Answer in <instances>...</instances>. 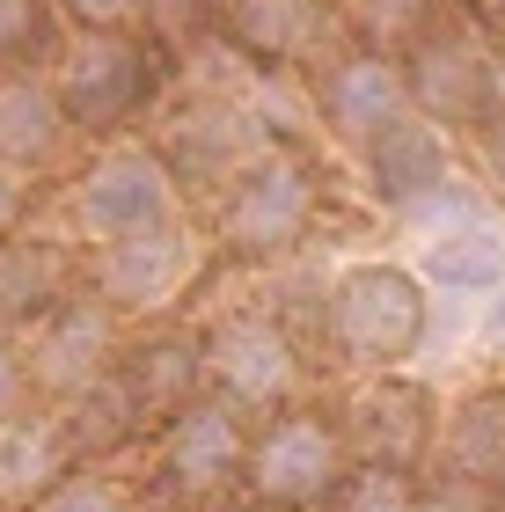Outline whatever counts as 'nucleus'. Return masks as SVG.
I'll use <instances>...</instances> for the list:
<instances>
[{
    "label": "nucleus",
    "instance_id": "1",
    "mask_svg": "<svg viewBox=\"0 0 505 512\" xmlns=\"http://www.w3.org/2000/svg\"><path fill=\"white\" fill-rule=\"evenodd\" d=\"M330 337L366 374L410 366L432 337V286L418 278V264H396V256H359V264H344L330 278Z\"/></svg>",
    "mask_w": 505,
    "mask_h": 512
},
{
    "label": "nucleus",
    "instance_id": "2",
    "mask_svg": "<svg viewBox=\"0 0 505 512\" xmlns=\"http://www.w3.org/2000/svg\"><path fill=\"white\" fill-rule=\"evenodd\" d=\"M74 227L88 242H103V249L183 227V191H176L169 154L140 147V139L103 147L96 161H88V176L74 183Z\"/></svg>",
    "mask_w": 505,
    "mask_h": 512
},
{
    "label": "nucleus",
    "instance_id": "3",
    "mask_svg": "<svg viewBox=\"0 0 505 512\" xmlns=\"http://www.w3.org/2000/svg\"><path fill=\"white\" fill-rule=\"evenodd\" d=\"M418 278L447 300H491L505 286V220L476 191L454 183L447 198H432L418 220Z\"/></svg>",
    "mask_w": 505,
    "mask_h": 512
},
{
    "label": "nucleus",
    "instance_id": "4",
    "mask_svg": "<svg viewBox=\"0 0 505 512\" xmlns=\"http://www.w3.org/2000/svg\"><path fill=\"white\" fill-rule=\"evenodd\" d=\"M410 103L432 125H491L498 118V59L469 30H425L403 59Z\"/></svg>",
    "mask_w": 505,
    "mask_h": 512
},
{
    "label": "nucleus",
    "instance_id": "5",
    "mask_svg": "<svg viewBox=\"0 0 505 512\" xmlns=\"http://www.w3.org/2000/svg\"><path fill=\"white\" fill-rule=\"evenodd\" d=\"M308 213H315V183L293 154L279 147H257L227 176V205H220V227L227 242L242 249H286L308 235Z\"/></svg>",
    "mask_w": 505,
    "mask_h": 512
},
{
    "label": "nucleus",
    "instance_id": "6",
    "mask_svg": "<svg viewBox=\"0 0 505 512\" xmlns=\"http://www.w3.org/2000/svg\"><path fill=\"white\" fill-rule=\"evenodd\" d=\"M359 154H366V191L396 220H418L432 198L454 191V139H447V125L418 118V110H410L403 125H388L374 147H359Z\"/></svg>",
    "mask_w": 505,
    "mask_h": 512
},
{
    "label": "nucleus",
    "instance_id": "7",
    "mask_svg": "<svg viewBox=\"0 0 505 512\" xmlns=\"http://www.w3.org/2000/svg\"><path fill=\"white\" fill-rule=\"evenodd\" d=\"M337 476H344V432L315 410L279 417V425L249 447V491L264 505H308V498H323Z\"/></svg>",
    "mask_w": 505,
    "mask_h": 512
},
{
    "label": "nucleus",
    "instance_id": "8",
    "mask_svg": "<svg viewBox=\"0 0 505 512\" xmlns=\"http://www.w3.org/2000/svg\"><path fill=\"white\" fill-rule=\"evenodd\" d=\"M118 308H103V300H66L37 322L30 337V388L44 395H88L103 374H110V352H118Z\"/></svg>",
    "mask_w": 505,
    "mask_h": 512
},
{
    "label": "nucleus",
    "instance_id": "9",
    "mask_svg": "<svg viewBox=\"0 0 505 512\" xmlns=\"http://www.w3.org/2000/svg\"><path fill=\"white\" fill-rule=\"evenodd\" d=\"M205 374L220 381L227 403H286L293 381H301V359H293V337L264 315H235L205 337Z\"/></svg>",
    "mask_w": 505,
    "mask_h": 512
},
{
    "label": "nucleus",
    "instance_id": "10",
    "mask_svg": "<svg viewBox=\"0 0 505 512\" xmlns=\"http://www.w3.org/2000/svg\"><path fill=\"white\" fill-rule=\"evenodd\" d=\"M52 88H59V103H66L74 125H110L140 96V52H132L125 30H81L66 44Z\"/></svg>",
    "mask_w": 505,
    "mask_h": 512
},
{
    "label": "nucleus",
    "instance_id": "11",
    "mask_svg": "<svg viewBox=\"0 0 505 512\" xmlns=\"http://www.w3.org/2000/svg\"><path fill=\"white\" fill-rule=\"evenodd\" d=\"M410 110H418L410 103V74H403V59H388V52H352V59H337L330 81H323V118H330L337 139H352V147H374Z\"/></svg>",
    "mask_w": 505,
    "mask_h": 512
},
{
    "label": "nucleus",
    "instance_id": "12",
    "mask_svg": "<svg viewBox=\"0 0 505 512\" xmlns=\"http://www.w3.org/2000/svg\"><path fill=\"white\" fill-rule=\"evenodd\" d=\"M352 447H359V461H381V469H418L440 447V410H432V395L418 381L381 374L352 403Z\"/></svg>",
    "mask_w": 505,
    "mask_h": 512
},
{
    "label": "nucleus",
    "instance_id": "13",
    "mask_svg": "<svg viewBox=\"0 0 505 512\" xmlns=\"http://www.w3.org/2000/svg\"><path fill=\"white\" fill-rule=\"evenodd\" d=\"M191 264H198L191 227H169V235H140V242L103 249V264H96V293H103V308L147 315V308H162V300H176V293H183Z\"/></svg>",
    "mask_w": 505,
    "mask_h": 512
},
{
    "label": "nucleus",
    "instance_id": "14",
    "mask_svg": "<svg viewBox=\"0 0 505 512\" xmlns=\"http://www.w3.org/2000/svg\"><path fill=\"white\" fill-rule=\"evenodd\" d=\"M169 476L183 483V491H220L235 469H249V439H242V417L235 403H183L176 410V425H169Z\"/></svg>",
    "mask_w": 505,
    "mask_h": 512
},
{
    "label": "nucleus",
    "instance_id": "15",
    "mask_svg": "<svg viewBox=\"0 0 505 512\" xmlns=\"http://www.w3.org/2000/svg\"><path fill=\"white\" fill-rule=\"evenodd\" d=\"M66 103L44 74H0V169L30 176L66 147Z\"/></svg>",
    "mask_w": 505,
    "mask_h": 512
},
{
    "label": "nucleus",
    "instance_id": "16",
    "mask_svg": "<svg viewBox=\"0 0 505 512\" xmlns=\"http://www.w3.org/2000/svg\"><path fill=\"white\" fill-rule=\"evenodd\" d=\"M440 476L476 483V491H505V388H476L447 410L440 425Z\"/></svg>",
    "mask_w": 505,
    "mask_h": 512
},
{
    "label": "nucleus",
    "instance_id": "17",
    "mask_svg": "<svg viewBox=\"0 0 505 512\" xmlns=\"http://www.w3.org/2000/svg\"><path fill=\"white\" fill-rule=\"evenodd\" d=\"M227 30L257 59H308L323 44V0H227Z\"/></svg>",
    "mask_w": 505,
    "mask_h": 512
},
{
    "label": "nucleus",
    "instance_id": "18",
    "mask_svg": "<svg viewBox=\"0 0 505 512\" xmlns=\"http://www.w3.org/2000/svg\"><path fill=\"white\" fill-rule=\"evenodd\" d=\"M59 425L52 417H30V410H15V417H0V498H44L52 491V476H59Z\"/></svg>",
    "mask_w": 505,
    "mask_h": 512
},
{
    "label": "nucleus",
    "instance_id": "19",
    "mask_svg": "<svg viewBox=\"0 0 505 512\" xmlns=\"http://www.w3.org/2000/svg\"><path fill=\"white\" fill-rule=\"evenodd\" d=\"M52 286H59V256L44 249V242H30V249H0V315H30V308H44L52 300Z\"/></svg>",
    "mask_w": 505,
    "mask_h": 512
},
{
    "label": "nucleus",
    "instance_id": "20",
    "mask_svg": "<svg viewBox=\"0 0 505 512\" xmlns=\"http://www.w3.org/2000/svg\"><path fill=\"white\" fill-rule=\"evenodd\" d=\"M337 512H418V483L410 469H381V461H359L337 491Z\"/></svg>",
    "mask_w": 505,
    "mask_h": 512
},
{
    "label": "nucleus",
    "instance_id": "21",
    "mask_svg": "<svg viewBox=\"0 0 505 512\" xmlns=\"http://www.w3.org/2000/svg\"><path fill=\"white\" fill-rule=\"evenodd\" d=\"M37 512H125V491L103 476H66L37 498Z\"/></svg>",
    "mask_w": 505,
    "mask_h": 512
},
{
    "label": "nucleus",
    "instance_id": "22",
    "mask_svg": "<svg viewBox=\"0 0 505 512\" xmlns=\"http://www.w3.org/2000/svg\"><path fill=\"white\" fill-rule=\"evenodd\" d=\"M425 8H432V0H352V15H359V22H366V30H374L381 44H388V37L425 30Z\"/></svg>",
    "mask_w": 505,
    "mask_h": 512
},
{
    "label": "nucleus",
    "instance_id": "23",
    "mask_svg": "<svg viewBox=\"0 0 505 512\" xmlns=\"http://www.w3.org/2000/svg\"><path fill=\"white\" fill-rule=\"evenodd\" d=\"M491 505H498V491H476V483H454V476L418 491V512H491Z\"/></svg>",
    "mask_w": 505,
    "mask_h": 512
},
{
    "label": "nucleus",
    "instance_id": "24",
    "mask_svg": "<svg viewBox=\"0 0 505 512\" xmlns=\"http://www.w3.org/2000/svg\"><path fill=\"white\" fill-rule=\"evenodd\" d=\"M22 388H30V359H22L15 330L0 322V417H15V410H22Z\"/></svg>",
    "mask_w": 505,
    "mask_h": 512
},
{
    "label": "nucleus",
    "instance_id": "25",
    "mask_svg": "<svg viewBox=\"0 0 505 512\" xmlns=\"http://www.w3.org/2000/svg\"><path fill=\"white\" fill-rule=\"evenodd\" d=\"M66 15H74L81 30H125V22L147 15V0H66Z\"/></svg>",
    "mask_w": 505,
    "mask_h": 512
},
{
    "label": "nucleus",
    "instance_id": "26",
    "mask_svg": "<svg viewBox=\"0 0 505 512\" xmlns=\"http://www.w3.org/2000/svg\"><path fill=\"white\" fill-rule=\"evenodd\" d=\"M37 37V0H0V66Z\"/></svg>",
    "mask_w": 505,
    "mask_h": 512
},
{
    "label": "nucleus",
    "instance_id": "27",
    "mask_svg": "<svg viewBox=\"0 0 505 512\" xmlns=\"http://www.w3.org/2000/svg\"><path fill=\"white\" fill-rule=\"evenodd\" d=\"M476 154H484V176L505 191V110H498L491 125H476Z\"/></svg>",
    "mask_w": 505,
    "mask_h": 512
},
{
    "label": "nucleus",
    "instance_id": "28",
    "mask_svg": "<svg viewBox=\"0 0 505 512\" xmlns=\"http://www.w3.org/2000/svg\"><path fill=\"white\" fill-rule=\"evenodd\" d=\"M15 220H22V176H15V169H0V235H8Z\"/></svg>",
    "mask_w": 505,
    "mask_h": 512
},
{
    "label": "nucleus",
    "instance_id": "29",
    "mask_svg": "<svg viewBox=\"0 0 505 512\" xmlns=\"http://www.w3.org/2000/svg\"><path fill=\"white\" fill-rule=\"evenodd\" d=\"M484 344H491V352H505V286L484 300Z\"/></svg>",
    "mask_w": 505,
    "mask_h": 512
},
{
    "label": "nucleus",
    "instance_id": "30",
    "mask_svg": "<svg viewBox=\"0 0 505 512\" xmlns=\"http://www.w3.org/2000/svg\"><path fill=\"white\" fill-rule=\"evenodd\" d=\"M147 15L154 22H191V15H205V0H147Z\"/></svg>",
    "mask_w": 505,
    "mask_h": 512
},
{
    "label": "nucleus",
    "instance_id": "31",
    "mask_svg": "<svg viewBox=\"0 0 505 512\" xmlns=\"http://www.w3.org/2000/svg\"><path fill=\"white\" fill-rule=\"evenodd\" d=\"M498 8H505V0H498Z\"/></svg>",
    "mask_w": 505,
    "mask_h": 512
}]
</instances>
